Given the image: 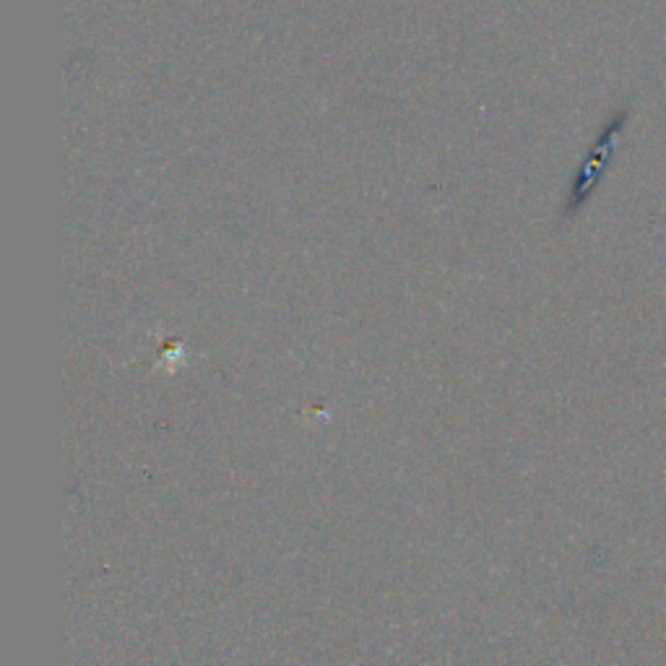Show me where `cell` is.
Returning a JSON list of instances; mask_svg holds the SVG:
<instances>
[{
  "label": "cell",
  "mask_w": 666,
  "mask_h": 666,
  "mask_svg": "<svg viewBox=\"0 0 666 666\" xmlns=\"http://www.w3.org/2000/svg\"><path fill=\"white\" fill-rule=\"evenodd\" d=\"M620 125H622V120H617V125H612V128L601 136L599 144H596V151L586 162V167H583V172H581V180H578V185H575V203L586 201V196L596 185L599 175L604 172V164H607L609 154H612L614 141H617V133H620Z\"/></svg>",
  "instance_id": "obj_1"
}]
</instances>
